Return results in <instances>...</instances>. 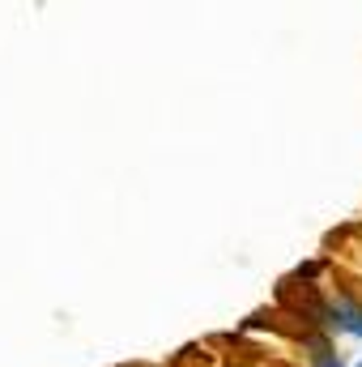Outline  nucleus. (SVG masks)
I'll return each mask as SVG.
<instances>
[{"label": "nucleus", "instance_id": "nucleus-1", "mask_svg": "<svg viewBox=\"0 0 362 367\" xmlns=\"http://www.w3.org/2000/svg\"><path fill=\"white\" fill-rule=\"evenodd\" d=\"M324 325L336 329V333H354V337H362V308H358L354 299L324 303Z\"/></svg>", "mask_w": 362, "mask_h": 367}, {"label": "nucleus", "instance_id": "nucleus-2", "mask_svg": "<svg viewBox=\"0 0 362 367\" xmlns=\"http://www.w3.org/2000/svg\"><path fill=\"white\" fill-rule=\"evenodd\" d=\"M316 367H345V363H341V359H332V355L324 350V355H316Z\"/></svg>", "mask_w": 362, "mask_h": 367}]
</instances>
